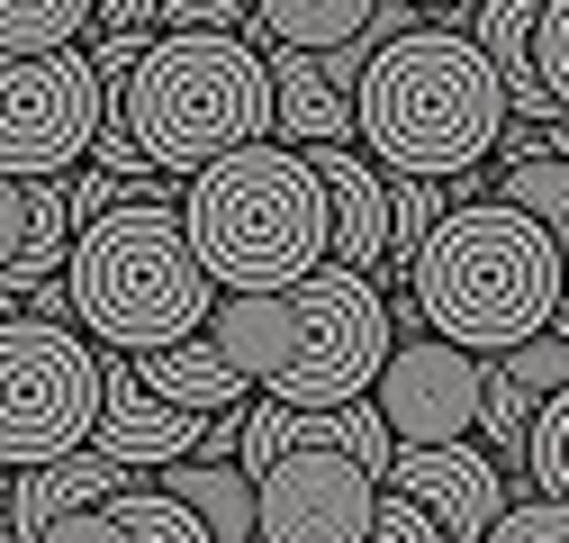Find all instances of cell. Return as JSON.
<instances>
[{
    "mask_svg": "<svg viewBox=\"0 0 569 543\" xmlns=\"http://www.w3.org/2000/svg\"><path fill=\"white\" fill-rule=\"evenodd\" d=\"M407 282V317L461 354H507L525 335L560 326V236H542L507 199H452L425 227Z\"/></svg>",
    "mask_w": 569,
    "mask_h": 543,
    "instance_id": "obj_2",
    "label": "cell"
},
{
    "mask_svg": "<svg viewBox=\"0 0 569 543\" xmlns=\"http://www.w3.org/2000/svg\"><path fill=\"white\" fill-rule=\"evenodd\" d=\"M91 37H154V0H91Z\"/></svg>",
    "mask_w": 569,
    "mask_h": 543,
    "instance_id": "obj_30",
    "label": "cell"
},
{
    "mask_svg": "<svg viewBox=\"0 0 569 543\" xmlns=\"http://www.w3.org/2000/svg\"><path fill=\"white\" fill-rule=\"evenodd\" d=\"M317 190H326V263L380 282V245H389V209H380V164L362 146H299Z\"/></svg>",
    "mask_w": 569,
    "mask_h": 543,
    "instance_id": "obj_12",
    "label": "cell"
},
{
    "mask_svg": "<svg viewBox=\"0 0 569 543\" xmlns=\"http://www.w3.org/2000/svg\"><path fill=\"white\" fill-rule=\"evenodd\" d=\"M380 209H389V245H380V282H398V272L416 263L425 227H435L452 209V181H416V172H380Z\"/></svg>",
    "mask_w": 569,
    "mask_h": 543,
    "instance_id": "obj_18",
    "label": "cell"
},
{
    "mask_svg": "<svg viewBox=\"0 0 569 543\" xmlns=\"http://www.w3.org/2000/svg\"><path fill=\"white\" fill-rule=\"evenodd\" d=\"M380 490L407 498L443 543H479V525L507 507V471H497L470 435H461V444H398V453L380 462Z\"/></svg>",
    "mask_w": 569,
    "mask_h": 543,
    "instance_id": "obj_10",
    "label": "cell"
},
{
    "mask_svg": "<svg viewBox=\"0 0 569 543\" xmlns=\"http://www.w3.org/2000/svg\"><path fill=\"white\" fill-rule=\"evenodd\" d=\"M199 426L190 407H163L146 381H136L127 354H100V417H91V453H109L118 471H163V462H190L199 453Z\"/></svg>",
    "mask_w": 569,
    "mask_h": 543,
    "instance_id": "obj_11",
    "label": "cell"
},
{
    "mask_svg": "<svg viewBox=\"0 0 569 543\" xmlns=\"http://www.w3.org/2000/svg\"><path fill=\"white\" fill-rule=\"evenodd\" d=\"M371 417L389 426V444H461L479 417V354L443 345V335H389V354L371 372Z\"/></svg>",
    "mask_w": 569,
    "mask_h": 543,
    "instance_id": "obj_9",
    "label": "cell"
},
{
    "mask_svg": "<svg viewBox=\"0 0 569 543\" xmlns=\"http://www.w3.org/2000/svg\"><path fill=\"white\" fill-rule=\"evenodd\" d=\"M172 218L218 290H280L326 263V190H317L308 155L271 146V136L199 164L172 199Z\"/></svg>",
    "mask_w": 569,
    "mask_h": 543,
    "instance_id": "obj_5",
    "label": "cell"
},
{
    "mask_svg": "<svg viewBox=\"0 0 569 543\" xmlns=\"http://www.w3.org/2000/svg\"><path fill=\"white\" fill-rule=\"evenodd\" d=\"M262 73H271V136L280 146H352V91H335L299 46H271Z\"/></svg>",
    "mask_w": 569,
    "mask_h": 543,
    "instance_id": "obj_14",
    "label": "cell"
},
{
    "mask_svg": "<svg viewBox=\"0 0 569 543\" xmlns=\"http://www.w3.org/2000/svg\"><path fill=\"white\" fill-rule=\"evenodd\" d=\"M118 199H146V190H127V181L100 172V164H91V172H63V209H73V227L100 218V209H118Z\"/></svg>",
    "mask_w": 569,
    "mask_h": 543,
    "instance_id": "obj_27",
    "label": "cell"
},
{
    "mask_svg": "<svg viewBox=\"0 0 569 543\" xmlns=\"http://www.w3.org/2000/svg\"><path fill=\"white\" fill-rule=\"evenodd\" d=\"M0 490H10V471H0Z\"/></svg>",
    "mask_w": 569,
    "mask_h": 543,
    "instance_id": "obj_34",
    "label": "cell"
},
{
    "mask_svg": "<svg viewBox=\"0 0 569 543\" xmlns=\"http://www.w3.org/2000/svg\"><path fill=\"white\" fill-rule=\"evenodd\" d=\"M0 543H19V534H10V507H0Z\"/></svg>",
    "mask_w": 569,
    "mask_h": 543,
    "instance_id": "obj_33",
    "label": "cell"
},
{
    "mask_svg": "<svg viewBox=\"0 0 569 543\" xmlns=\"http://www.w3.org/2000/svg\"><path fill=\"white\" fill-rule=\"evenodd\" d=\"M154 28H181V37H244V0H154Z\"/></svg>",
    "mask_w": 569,
    "mask_h": 543,
    "instance_id": "obj_26",
    "label": "cell"
},
{
    "mask_svg": "<svg viewBox=\"0 0 569 543\" xmlns=\"http://www.w3.org/2000/svg\"><path fill=\"white\" fill-rule=\"evenodd\" d=\"M525 417H533V389L488 354V363H479V417H470V435L497 444V453H488L497 471H516V453H525Z\"/></svg>",
    "mask_w": 569,
    "mask_h": 543,
    "instance_id": "obj_21",
    "label": "cell"
},
{
    "mask_svg": "<svg viewBox=\"0 0 569 543\" xmlns=\"http://www.w3.org/2000/svg\"><path fill=\"white\" fill-rule=\"evenodd\" d=\"M100 127V73L82 46L46 55H0V172L10 181H63L91 155Z\"/></svg>",
    "mask_w": 569,
    "mask_h": 543,
    "instance_id": "obj_8",
    "label": "cell"
},
{
    "mask_svg": "<svg viewBox=\"0 0 569 543\" xmlns=\"http://www.w3.org/2000/svg\"><path fill=\"white\" fill-rule=\"evenodd\" d=\"M497 363H507V372H516L533 398H542V389H569V326H542V335H525V345H507Z\"/></svg>",
    "mask_w": 569,
    "mask_h": 543,
    "instance_id": "obj_25",
    "label": "cell"
},
{
    "mask_svg": "<svg viewBox=\"0 0 569 543\" xmlns=\"http://www.w3.org/2000/svg\"><path fill=\"white\" fill-rule=\"evenodd\" d=\"M28 190H37V181H10V172H0V263H10L19 236H28Z\"/></svg>",
    "mask_w": 569,
    "mask_h": 543,
    "instance_id": "obj_31",
    "label": "cell"
},
{
    "mask_svg": "<svg viewBox=\"0 0 569 543\" xmlns=\"http://www.w3.org/2000/svg\"><path fill=\"white\" fill-rule=\"evenodd\" d=\"M497 199L542 236H569V155H497Z\"/></svg>",
    "mask_w": 569,
    "mask_h": 543,
    "instance_id": "obj_19",
    "label": "cell"
},
{
    "mask_svg": "<svg viewBox=\"0 0 569 543\" xmlns=\"http://www.w3.org/2000/svg\"><path fill=\"white\" fill-rule=\"evenodd\" d=\"M525 73H533V91H542V100H560V109H569V0H542V10H533Z\"/></svg>",
    "mask_w": 569,
    "mask_h": 543,
    "instance_id": "obj_23",
    "label": "cell"
},
{
    "mask_svg": "<svg viewBox=\"0 0 569 543\" xmlns=\"http://www.w3.org/2000/svg\"><path fill=\"white\" fill-rule=\"evenodd\" d=\"M154 490L181 498L208 543H253V481H244L236 462H163Z\"/></svg>",
    "mask_w": 569,
    "mask_h": 543,
    "instance_id": "obj_16",
    "label": "cell"
},
{
    "mask_svg": "<svg viewBox=\"0 0 569 543\" xmlns=\"http://www.w3.org/2000/svg\"><path fill=\"white\" fill-rule=\"evenodd\" d=\"M118 481H136V471H118L109 453H54V462H37V471H10V490H0V507H10V534L19 543H37L54 516H73V507H100Z\"/></svg>",
    "mask_w": 569,
    "mask_h": 543,
    "instance_id": "obj_13",
    "label": "cell"
},
{
    "mask_svg": "<svg viewBox=\"0 0 569 543\" xmlns=\"http://www.w3.org/2000/svg\"><path fill=\"white\" fill-rule=\"evenodd\" d=\"M380 0H244V28L262 46H299V55H326L343 37H362V19Z\"/></svg>",
    "mask_w": 569,
    "mask_h": 543,
    "instance_id": "obj_17",
    "label": "cell"
},
{
    "mask_svg": "<svg viewBox=\"0 0 569 543\" xmlns=\"http://www.w3.org/2000/svg\"><path fill=\"white\" fill-rule=\"evenodd\" d=\"M497 127H507V91L479 63V46L443 19H416L389 46H371L352 82V146H371L380 172L470 181L497 155Z\"/></svg>",
    "mask_w": 569,
    "mask_h": 543,
    "instance_id": "obj_3",
    "label": "cell"
},
{
    "mask_svg": "<svg viewBox=\"0 0 569 543\" xmlns=\"http://www.w3.org/2000/svg\"><path fill=\"white\" fill-rule=\"evenodd\" d=\"M136 363V381H146L163 407H190V417H244V381H236V363L208 345V335H181V345H154V354H127Z\"/></svg>",
    "mask_w": 569,
    "mask_h": 543,
    "instance_id": "obj_15",
    "label": "cell"
},
{
    "mask_svg": "<svg viewBox=\"0 0 569 543\" xmlns=\"http://www.w3.org/2000/svg\"><path fill=\"white\" fill-rule=\"evenodd\" d=\"M37 543H127V525H118V516H109V498H100V507H73V516H54Z\"/></svg>",
    "mask_w": 569,
    "mask_h": 543,
    "instance_id": "obj_29",
    "label": "cell"
},
{
    "mask_svg": "<svg viewBox=\"0 0 569 543\" xmlns=\"http://www.w3.org/2000/svg\"><path fill=\"white\" fill-rule=\"evenodd\" d=\"M479 543H569V516H560V498H516L507 490V507H497L488 525H479Z\"/></svg>",
    "mask_w": 569,
    "mask_h": 543,
    "instance_id": "obj_24",
    "label": "cell"
},
{
    "mask_svg": "<svg viewBox=\"0 0 569 543\" xmlns=\"http://www.w3.org/2000/svg\"><path fill=\"white\" fill-rule=\"evenodd\" d=\"M199 335L236 363V381L253 398H280V407H343L362 398L380 354H389V290L362 282L343 263H317L280 290H218L199 317Z\"/></svg>",
    "mask_w": 569,
    "mask_h": 543,
    "instance_id": "obj_1",
    "label": "cell"
},
{
    "mask_svg": "<svg viewBox=\"0 0 569 543\" xmlns=\"http://www.w3.org/2000/svg\"><path fill=\"white\" fill-rule=\"evenodd\" d=\"M82 37H91V0H0V55H46Z\"/></svg>",
    "mask_w": 569,
    "mask_h": 543,
    "instance_id": "obj_22",
    "label": "cell"
},
{
    "mask_svg": "<svg viewBox=\"0 0 569 543\" xmlns=\"http://www.w3.org/2000/svg\"><path fill=\"white\" fill-rule=\"evenodd\" d=\"M407 10H425V19H435V10H470V0H407Z\"/></svg>",
    "mask_w": 569,
    "mask_h": 543,
    "instance_id": "obj_32",
    "label": "cell"
},
{
    "mask_svg": "<svg viewBox=\"0 0 569 543\" xmlns=\"http://www.w3.org/2000/svg\"><path fill=\"white\" fill-rule=\"evenodd\" d=\"M362 543H443V534L425 525V516H416L407 498H389V490H380V507H371V525H362Z\"/></svg>",
    "mask_w": 569,
    "mask_h": 543,
    "instance_id": "obj_28",
    "label": "cell"
},
{
    "mask_svg": "<svg viewBox=\"0 0 569 543\" xmlns=\"http://www.w3.org/2000/svg\"><path fill=\"white\" fill-rule=\"evenodd\" d=\"M118 118L163 181H190L253 136H271V73L253 37H181L154 28L118 73Z\"/></svg>",
    "mask_w": 569,
    "mask_h": 543,
    "instance_id": "obj_6",
    "label": "cell"
},
{
    "mask_svg": "<svg viewBox=\"0 0 569 543\" xmlns=\"http://www.w3.org/2000/svg\"><path fill=\"white\" fill-rule=\"evenodd\" d=\"M91 417H100V345L82 326H46L10 308L0 317V471L82 453Z\"/></svg>",
    "mask_w": 569,
    "mask_h": 543,
    "instance_id": "obj_7",
    "label": "cell"
},
{
    "mask_svg": "<svg viewBox=\"0 0 569 543\" xmlns=\"http://www.w3.org/2000/svg\"><path fill=\"white\" fill-rule=\"evenodd\" d=\"M516 481H525L533 498H569V389H542V398H533Z\"/></svg>",
    "mask_w": 569,
    "mask_h": 543,
    "instance_id": "obj_20",
    "label": "cell"
},
{
    "mask_svg": "<svg viewBox=\"0 0 569 543\" xmlns=\"http://www.w3.org/2000/svg\"><path fill=\"white\" fill-rule=\"evenodd\" d=\"M63 299H73V326L91 335L100 354H154L199 335L218 282L199 272L181 218H172V190L154 199H118V209L82 218L73 245H63Z\"/></svg>",
    "mask_w": 569,
    "mask_h": 543,
    "instance_id": "obj_4",
    "label": "cell"
}]
</instances>
